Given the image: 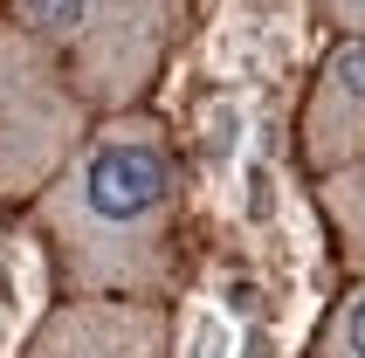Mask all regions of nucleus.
I'll return each instance as SVG.
<instances>
[{"instance_id": "obj_3", "label": "nucleus", "mask_w": 365, "mask_h": 358, "mask_svg": "<svg viewBox=\"0 0 365 358\" xmlns=\"http://www.w3.org/2000/svg\"><path fill=\"white\" fill-rule=\"evenodd\" d=\"M90 124L97 111L62 76V62L0 14V207H28Z\"/></svg>"}, {"instance_id": "obj_1", "label": "nucleus", "mask_w": 365, "mask_h": 358, "mask_svg": "<svg viewBox=\"0 0 365 358\" xmlns=\"http://www.w3.org/2000/svg\"><path fill=\"white\" fill-rule=\"evenodd\" d=\"M56 297H173L186 248V165L159 111H103L28 200Z\"/></svg>"}, {"instance_id": "obj_2", "label": "nucleus", "mask_w": 365, "mask_h": 358, "mask_svg": "<svg viewBox=\"0 0 365 358\" xmlns=\"http://www.w3.org/2000/svg\"><path fill=\"white\" fill-rule=\"evenodd\" d=\"M21 35H35L83 90L90 111H131L193 28V0H0Z\"/></svg>"}, {"instance_id": "obj_8", "label": "nucleus", "mask_w": 365, "mask_h": 358, "mask_svg": "<svg viewBox=\"0 0 365 358\" xmlns=\"http://www.w3.org/2000/svg\"><path fill=\"white\" fill-rule=\"evenodd\" d=\"M7 248H14V235H0V358H14V352H21L28 324H35V317H41V303H48V297L21 303V290H56V282H48V262H28L21 276H7Z\"/></svg>"}, {"instance_id": "obj_9", "label": "nucleus", "mask_w": 365, "mask_h": 358, "mask_svg": "<svg viewBox=\"0 0 365 358\" xmlns=\"http://www.w3.org/2000/svg\"><path fill=\"white\" fill-rule=\"evenodd\" d=\"M310 14L324 21L331 35H365V0H310Z\"/></svg>"}, {"instance_id": "obj_7", "label": "nucleus", "mask_w": 365, "mask_h": 358, "mask_svg": "<svg viewBox=\"0 0 365 358\" xmlns=\"http://www.w3.org/2000/svg\"><path fill=\"white\" fill-rule=\"evenodd\" d=\"M304 358H365V276H345V290L310 331Z\"/></svg>"}, {"instance_id": "obj_4", "label": "nucleus", "mask_w": 365, "mask_h": 358, "mask_svg": "<svg viewBox=\"0 0 365 358\" xmlns=\"http://www.w3.org/2000/svg\"><path fill=\"white\" fill-rule=\"evenodd\" d=\"M14 358H173V317L159 297H56Z\"/></svg>"}, {"instance_id": "obj_6", "label": "nucleus", "mask_w": 365, "mask_h": 358, "mask_svg": "<svg viewBox=\"0 0 365 358\" xmlns=\"http://www.w3.org/2000/svg\"><path fill=\"white\" fill-rule=\"evenodd\" d=\"M310 207L331 235V255L345 276H365V159L338 165V173H317L310 179Z\"/></svg>"}, {"instance_id": "obj_5", "label": "nucleus", "mask_w": 365, "mask_h": 358, "mask_svg": "<svg viewBox=\"0 0 365 358\" xmlns=\"http://www.w3.org/2000/svg\"><path fill=\"white\" fill-rule=\"evenodd\" d=\"M297 159L310 179L365 159V35H331L317 56L297 111Z\"/></svg>"}]
</instances>
